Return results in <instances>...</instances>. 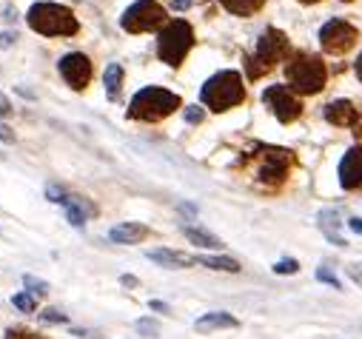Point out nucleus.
<instances>
[{"label": "nucleus", "instance_id": "nucleus-27", "mask_svg": "<svg viewBox=\"0 0 362 339\" xmlns=\"http://www.w3.org/2000/svg\"><path fill=\"white\" fill-rule=\"evenodd\" d=\"M40 320H43V322H52V325H60V322H69V317H66V314H60L57 308H46V311L40 314Z\"/></svg>", "mask_w": 362, "mask_h": 339}, {"label": "nucleus", "instance_id": "nucleus-15", "mask_svg": "<svg viewBox=\"0 0 362 339\" xmlns=\"http://www.w3.org/2000/svg\"><path fill=\"white\" fill-rule=\"evenodd\" d=\"M148 237V228L140 226V223H120L109 231V239L111 242H120V245H132V242H140Z\"/></svg>", "mask_w": 362, "mask_h": 339}, {"label": "nucleus", "instance_id": "nucleus-40", "mask_svg": "<svg viewBox=\"0 0 362 339\" xmlns=\"http://www.w3.org/2000/svg\"><path fill=\"white\" fill-rule=\"evenodd\" d=\"M120 283H123V285H132V288L137 285V280H134V276H120Z\"/></svg>", "mask_w": 362, "mask_h": 339}, {"label": "nucleus", "instance_id": "nucleus-13", "mask_svg": "<svg viewBox=\"0 0 362 339\" xmlns=\"http://www.w3.org/2000/svg\"><path fill=\"white\" fill-rule=\"evenodd\" d=\"M63 205H66V220H69L74 228H80L88 217H95V214H97V208L88 203V200H83V197H66Z\"/></svg>", "mask_w": 362, "mask_h": 339}, {"label": "nucleus", "instance_id": "nucleus-24", "mask_svg": "<svg viewBox=\"0 0 362 339\" xmlns=\"http://www.w3.org/2000/svg\"><path fill=\"white\" fill-rule=\"evenodd\" d=\"M12 302H15V308H20L23 314H35V311H38V302H35V297L29 294V291H26V294H15Z\"/></svg>", "mask_w": 362, "mask_h": 339}, {"label": "nucleus", "instance_id": "nucleus-22", "mask_svg": "<svg viewBox=\"0 0 362 339\" xmlns=\"http://www.w3.org/2000/svg\"><path fill=\"white\" fill-rule=\"evenodd\" d=\"M194 262L205 265V268H214V271H228V274L239 271V262L231 260V257H194Z\"/></svg>", "mask_w": 362, "mask_h": 339}, {"label": "nucleus", "instance_id": "nucleus-21", "mask_svg": "<svg viewBox=\"0 0 362 339\" xmlns=\"http://www.w3.org/2000/svg\"><path fill=\"white\" fill-rule=\"evenodd\" d=\"M223 9H228L231 15H239V17H249L254 15L257 9H262L265 0H220Z\"/></svg>", "mask_w": 362, "mask_h": 339}, {"label": "nucleus", "instance_id": "nucleus-8", "mask_svg": "<svg viewBox=\"0 0 362 339\" xmlns=\"http://www.w3.org/2000/svg\"><path fill=\"white\" fill-rule=\"evenodd\" d=\"M291 163H294L291 151L260 145V154H257V180L268 182V186H280V182L288 177Z\"/></svg>", "mask_w": 362, "mask_h": 339}, {"label": "nucleus", "instance_id": "nucleus-3", "mask_svg": "<svg viewBox=\"0 0 362 339\" xmlns=\"http://www.w3.org/2000/svg\"><path fill=\"white\" fill-rule=\"evenodd\" d=\"M200 100L203 106H208L211 111H228L234 106H239L246 100V86H243V77L239 72H217L214 77H208L203 91H200Z\"/></svg>", "mask_w": 362, "mask_h": 339}, {"label": "nucleus", "instance_id": "nucleus-26", "mask_svg": "<svg viewBox=\"0 0 362 339\" xmlns=\"http://www.w3.org/2000/svg\"><path fill=\"white\" fill-rule=\"evenodd\" d=\"M143 336H157L160 333V325L155 322V320H137V325H134Z\"/></svg>", "mask_w": 362, "mask_h": 339}, {"label": "nucleus", "instance_id": "nucleus-5", "mask_svg": "<svg viewBox=\"0 0 362 339\" xmlns=\"http://www.w3.org/2000/svg\"><path fill=\"white\" fill-rule=\"evenodd\" d=\"M180 109V97L168 88L160 86H148L140 88L129 103V117L132 120H143V123H157L168 114H174Z\"/></svg>", "mask_w": 362, "mask_h": 339}, {"label": "nucleus", "instance_id": "nucleus-6", "mask_svg": "<svg viewBox=\"0 0 362 339\" xmlns=\"http://www.w3.org/2000/svg\"><path fill=\"white\" fill-rule=\"evenodd\" d=\"M191 46H194V29L186 20H168L157 35V54L163 63H168L174 69L186 60Z\"/></svg>", "mask_w": 362, "mask_h": 339}, {"label": "nucleus", "instance_id": "nucleus-32", "mask_svg": "<svg viewBox=\"0 0 362 339\" xmlns=\"http://www.w3.org/2000/svg\"><path fill=\"white\" fill-rule=\"evenodd\" d=\"M15 40H17V35H15V32H3V35H0V49H9Z\"/></svg>", "mask_w": 362, "mask_h": 339}, {"label": "nucleus", "instance_id": "nucleus-12", "mask_svg": "<svg viewBox=\"0 0 362 339\" xmlns=\"http://www.w3.org/2000/svg\"><path fill=\"white\" fill-rule=\"evenodd\" d=\"M340 182L348 191L362 186V145H354L345 151V157L340 163Z\"/></svg>", "mask_w": 362, "mask_h": 339}, {"label": "nucleus", "instance_id": "nucleus-19", "mask_svg": "<svg viewBox=\"0 0 362 339\" xmlns=\"http://www.w3.org/2000/svg\"><path fill=\"white\" fill-rule=\"evenodd\" d=\"M103 86H106V95H109L111 100H117L120 86H123V66H120V63H109V66H106V74H103Z\"/></svg>", "mask_w": 362, "mask_h": 339}, {"label": "nucleus", "instance_id": "nucleus-38", "mask_svg": "<svg viewBox=\"0 0 362 339\" xmlns=\"http://www.w3.org/2000/svg\"><path fill=\"white\" fill-rule=\"evenodd\" d=\"M171 6H174L177 12H183V9H189V6H191V0H171Z\"/></svg>", "mask_w": 362, "mask_h": 339}, {"label": "nucleus", "instance_id": "nucleus-23", "mask_svg": "<svg viewBox=\"0 0 362 339\" xmlns=\"http://www.w3.org/2000/svg\"><path fill=\"white\" fill-rule=\"evenodd\" d=\"M23 285H26V291L32 294V297H46V294H49V283H46V280H38V276H32V274L23 276Z\"/></svg>", "mask_w": 362, "mask_h": 339}, {"label": "nucleus", "instance_id": "nucleus-39", "mask_svg": "<svg viewBox=\"0 0 362 339\" xmlns=\"http://www.w3.org/2000/svg\"><path fill=\"white\" fill-rule=\"evenodd\" d=\"M354 72H356V77H359V83H362V54L356 57V63H354Z\"/></svg>", "mask_w": 362, "mask_h": 339}, {"label": "nucleus", "instance_id": "nucleus-35", "mask_svg": "<svg viewBox=\"0 0 362 339\" xmlns=\"http://www.w3.org/2000/svg\"><path fill=\"white\" fill-rule=\"evenodd\" d=\"M148 305H152V311H160V314H168V305H166V302H160V299H152V302H148Z\"/></svg>", "mask_w": 362, "mask_h": 339}, {"label": "nucleus", "instance_id": "nucleus-17", "mask_svg": "<svg viewBox=\"0 0 362 339\" xmlns=\"http://www.w3.org/2000/svg\"><path fill=\"white\" fill-rule=\"evenodd\" d=\"M145 257L152 260V262H160L163 268H186V265H194V257H189V254H180V251H166V249L148 251Z\"/></svg>", "mask_w": 362, "mask_h": 339}, {"label": "nucleus", "instance_id": "nucleus-11", "mask_svg": "<svg viewBox=\"0 0 362 339\" xmlns=\"http://www.w3.org/2000/svg\"><path fill=\"white\" fill-rule=\"evenodd\" d=\"M57 72L66 80L69 88L83 91L88 86V80H92V60H88L83 52H69L66 57H60Z\"/></svg>", "mask_w": 362, "mask_h": 339}, {"label": "nucleus", "instance_id": "nucleus-2", "mask_svg": "<svg viewBox=\"0 0 362 339\" xmlns=\"http://www.w3.org/2000/svg\"><path fill=\"white\" fill-rule=\"evenodd\" d=\"M291 54V43L280 29H265L257 40L254 54H246V74L249 80H260L262 74H268L277 63Z\"/></svg>", "mask_w": 362, "mask_h": 339}, {"label": "nucleus", "instance_id": "nucleus-30", "mask_svg": "<svg viewBox=\"0 0 362 339\" xmlns=\"http://www.w3.org/2000/svg\"><path fill=\"white\" fill-rule=\"evenodd\" d=\"M6 339H40V336L38 333H29L23 328H12V331H6Z\"/></svg>", "mask_w": 362, "mask_h": 339}, {"label": "nucleus", "instance_id": "nucleus-14", "mask_svg": "<svg viewBox=\"0 0 362 339\" xmlns=\"http://www.w3.org/2000/svg\"><path fill=\"white\" fill-rule=\"evenodd\" d=\"M325 120L331 123V126H354L356 120V109L351 100H334L325 106Z\"/></svg>", "mask_w": 362, "mask_h": 339}, {"label": "nucleus", "instance_id": "nucleus-1", "mask_svg": "<svg viewBox=\"0 0 362 339\" xmlns=\"http://www.w3.org/2000/svg\"><path fill=\"white\" fill-rule=\"evenodd\" d=\"M26 23H29L32 32L46 35V38H72L80 29V23H77V17H74V12L69 6L49 3V0L35 3L32 9H29Z\"/></svg>", "mask_w": 362, "mask_h": 339}, {"label": "nucleus", "instance_id": "nucleus-31", "mask_svg": "<svg viewBox=\"0 0 362 339\" xmlns=\"http://www.w3.org/2000/svg\"><path fill=\"white\" fill-rule=\"evenodd\" d=\"M348 276H351V280L362 288V265L359 262H354V265H348Z\"/></svg>", "mask_w": 362, "mask_h": 339}, {"label": "nucleus", "instance_id": "nucleus-16", "mask_svg": "<svg viewBox=\"0 0 362 339\" xmlns=\"http://www.w3.org/2000/svg\"><path fill=\"white\" fill-rule=\"evenodd\" d=\"M239 322L231 317V314H226V311H211V314H203L197 322H194V328L200 331V333H208V331H220V328H237Z\"/></svg>", "mask_w": 362, "mask_h": 339}, {"label": "nucleus", "instance_id": "nucleus-36", "mask_svg": "<svg viewBox=\"0 0 362 339\" xmlns=\"http://www.w3.org/2000/svg\"><path fill=\"white\" fill-rule=\"evenodd\" d=\"M351 129H354V134L362 140V111H356V120H354V126H351Z\"/></svg>", "mask_w": 362, "mask_h": 339}, {"label": "nucleus", "instance_id": "nucleus-25", "mask_svg": "<svg viewBox=\"0 0 362 339\" xmlns=\"http://www.w3.org/2000/svg\"><path fill=\"white\" fill-rule=\"evenodd\" d=\"M317 280H320V283H325V285H331V288H337V291L343 288V283L337 280L334 271H331L328 265H320V268H317Z\"/></svg>", "mask_w": 362, "mask_h": 339}, {"label": "nucleus", "instance_id": "nucleus-28", "mask_svg": "<svg viewBox=\"0 0 362 339\" xmlns=\"http://www.w3.org/2000/svg\"><path fill=\"white\" fill-rule=\"evenodd\" d=\"M297 271H299L297 260H280V262H274V274H297Z\"/></svg>", "mask_w": 362, "mask_h": 339}, {"label": "nucleus", "instance_id": "nucleus-29", "mask_svg": "<svg viewBox=\"0 0 362 339\" xmlns=\"http://www.w3.org/2000/svg\"><path fill=\"white\" fill-rule=\"evenodd\" d=\"M203 117H205V111H203L200 106H189V109H186V123H191V126L203 123Z\"/></svg>", "mask_w": 362, "mask_h": 339}, {"label": "nucleus", "instance_id": "nucleus-41", "mask_svg": "<svg viewBox=\"0 0 362 339\" xmlns=\"http://www.w3.org/2000/svg\"><path fill=\"white\" fill-rule=\"evenodd\" d=\"M299 3H320V0H299Z\"/></svg>", "mask_w": 362, "mask_h": 339}, {"label": "nucleus", "instance_id": "nucleus-33", "mask_svg": "<svg viewBox=\"0 0 362 339\" xmlns=\"http://www.w3.org/2000/svg\"><path fill=\"white\" fill-rule=\"evenodd\" d=\"M0 140H3V143H15L12 129H9V126H3V123H0Z\"/></svg>", "mask_w": 362, "mask_h": 339}, {"label": "nucleus", "instance_id": "nucleus-20", "mask_svg": "<svg viewBox=\"0 0 362 339\" xmlns=\"http://www.w3.org/2000/svg\"><path fill=\"white\" fill-rule=\"evenodd\" d=\"M337 226H340V214H337V211H322V214H320V228L325 231V237L334 242V245H348L345 239L337 237Z\"/></svg>", "mask_w": 362, "mask_h": 339}, {"label": "nucleus", "instance_id": "nucleus-18", "mask_svg": "<svg viewBox=\"0 0 362 339\" xmlns=\"http://www.w3.org/2000/svg\"><path fill=\"white\" fill-rule=\"evenodd\" d=\"M183 234H186V239H189L191 245H200V249H211V251H223V249H226L220 237L208 234V231H203V228H191V226H183Z\"/></svg>", "mask_w": 362, "mask_h": 339}, {"label": "nucleus", "instance_id": "nucleus-9", "mask_svg": "<svg viewBox=\"0 0 362 339\" xmlns=\"http://www.w3.org/2000/svg\"><path fill=\"white\" fill-rule=\"evenodd\" d=\"M356 40H359L356 29H354L351 23L340 20V17L328 20V23L320 29V46H322V52H328V54H345L348 49L356 46Z\"/></svg>", "mask_w": 362, "mask_h": 339}, {"label": "nucleus", "instance_id": "nucleus-10", "mask_svg": "<svg viewBox=\"0 0 362 339\" xmlns=\"http://www.w3.org/2000/svg\"><path fill=\"white\" fill-rule=\"evenodd\" d=\"M262 103L274 111V117L280 123H294L299 114H303V103L297 100V95L288 86H268L262 91Z\"/></svg>", "mask_w": 362, "mask_h": 339}, {"label": "nucleus", "instance_id": "nucleus-4", "mask_svg": "<svg viewBox=\"0 0 362 339\" xmlns=\"http://www.w3.org/2000/svg\"><path fill=\"white\" fill-rule=\"evenodd\" d=\"M285 77H288V88L294 95H317L328 80V72L317 54L297 52L285 66Z\"/></svg>", "mask_w": 362, "mask_h": 339}, {"label": "nucleus", "instance_id": "nucleus-7", "mask_svg": "<svg viewBox=\"0 0 362 339\" xmlns=\"http://www.w3.org/2000/svg\"><path fill=\"white\" fill-rule=\"evenodd\" d=\"M166 23V9L157 3V0H137L134 6H129L120 17V26L132 35H143L152 32V29H160Z\"/></svg>", "mask_w": 362, "mask_h": 339}, {"label": "nucleus", "instance_id": "nucleus-37", "mask_svg": "<svg viewBox=\"0 0 362 339\" xmlns=\"http://www.w3.org/2000/svg\"><path fill=\"white\" fill-rule=\"evenodd\" d=\"M9 111H12V103H9L3 95H0V117H6Z\"/></svg>", "mask_w": 362, "mask_h": 339}, {"label": "nucleus", "instance_id": "nucleus-34", "mask_svg": "<svg viewBox=\"0 0 362 339\" xmlns=\"http://www.w3.org/2000/svg\"><path fill=\"white\" fill-rule=\"evenodd\" d=\"M348 228L362 237V217H351V220H348Z\"/></svg>", "mask_w": 362, "mask_h": 339}]
</instances>
